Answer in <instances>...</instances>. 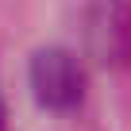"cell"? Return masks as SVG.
Returning <instances> with one entry per match:
<instances>
[{"label":"cell","mask_w":131,"mask_h":131,"mask_svg":"<svg viewBox=\"0 0 131 131\" xmlns=\"http://www.w3.org/2000/svg\"><path fill=\"white\" fill-rule=\"evenodd\" d=\"M27 81L46 112H73L85 100V66L70 46H42L27 66Z\"/></svg>","instance_id":"6da1fadb"},{"label":"cell","mask_w":131,"mask_h":131,"mask_svg":"<svg viewBox=\"0 0 131 131\" xmlns=\"http://www.w3.org/2000/svg\"><path fill=\"white\" fill-rule=\"evenodd\" d=\"M89 54L108 70L131 66V0H93L85 16Z\"/></svg>","instance_id":"7a4b0ae2"},{"label":"cell","mask_w":131,"mask_h":131,"mask_svg":"<svg viewBox=\"0 0 131 131\" xmlns=\"http://www.w3.org/2000/svg\"><path fill=\"white\" fill-rule=\"evenodd\" d=\"M4 123H8V108H4V96H0V131H4Z\"/></svg>","instance_id":"3957f363"}]
</instances>
